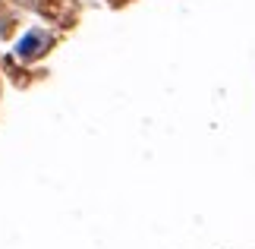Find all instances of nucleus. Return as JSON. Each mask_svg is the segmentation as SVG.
<instances>
[{"label": "nucleus", "instance_id": "nucleus-1", "mask_svg": "<svg viewBox=\"0 0 255 249\" xmlns=\"http://www.w3.org/2000/svg\"><path fill=\"white\" fill-rule=\"evenodd\" d=\"M38 51H41V35H38V32H28L22 41L16 44V54H19V57H25V60H28V57H35Z\"/></svg>", "mask_w": 255, "mask_h": 249}]
</instances>
